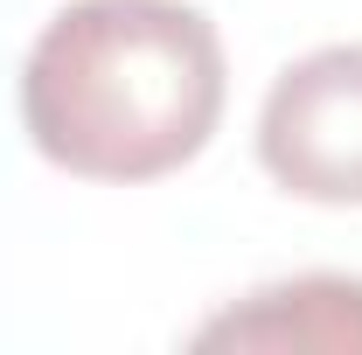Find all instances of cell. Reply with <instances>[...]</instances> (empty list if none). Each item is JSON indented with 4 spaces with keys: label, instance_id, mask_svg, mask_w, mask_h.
I'll return each mask as SVG.
<instances>
[{
    "label": "cell",
    "instance_id": "3957f363",
    "mask_svg": "<svg viewBox=\"0 0 362 355\" xmlns=\"http://www.w3.org/2000/svg\"><path fill=\"white\" fill-rule=\"evenodd\" d=\"M188 349H265V355H362V279L356 272H300L216 307Z\"/></svg>",
    "mask_w": 362,
    "mask_h": 355
},
{
    "label": "cell",
    "instance_id": "7a4b0ae2",
    "mask_svg": "<svg viewBox=\"0 0 362 355\" xmlns=\"http://www.w3.org/2000/svg\"><path fill=\"white\" fill-rule=\"evenodd\" d=\"M258 161L300 202L362 209V42H320L272 77Z\"/></svg>",
    "mask_w": 362,
    "mask_h": 355
},
{
    "label": "cell",
    "instance_id": "6da1fadb",
    "mask_svg": "<svg viewBox=\"0 0 362 355\" xmlns=\"http://www.w3.org/2000/svg\"><path fill=\"white\" fill-rule=\"evenodd\" d=\"M223 119V35L188 0H70L21 63V126L84 181L188 168Z\"/></svg>",
    "mask_w": 362,
    "mask_h": 355
}]
</instances>
